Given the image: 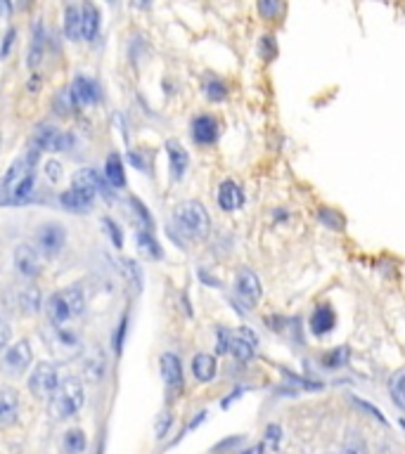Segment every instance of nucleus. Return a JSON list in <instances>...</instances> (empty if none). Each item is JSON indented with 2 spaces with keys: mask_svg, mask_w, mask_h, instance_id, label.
<instances>
[{
  "mask_svg": "<svg viewBox=\"0 0 405 454\" xmlns=\"http://www.w3.org/2000/svg\"><path fill=\"white\" fill-rule=\"evenodd\" d=\"M38 149H29L20 159L12 161V166L5 173L0 182V201L3 204H24L33 194L36 182V166H38Z\"/></svg>",
  "mask_w": 405,
  "mask_h": 454,
  "instance_id": "obj_1",
  "label": "nucleus"
},
{
  "mask_svg": "<svg viewBox=\"0 0 405 454\" xmlns=\"http://www.w3.org/2000/svg\"><path fill=\"white\" fill-rule=\"evenodd\" d=\"M83 310H86V296L79 286L57 291L45 301V315L52 327H62L71 318H79Z\"/></svg>",
  "mask_w": 405,
  "mask_h": 454,
  "instance_id": "obj_2",
  "label": "nucleus"
},
{
  "mask_svg": "<svg viewBox=\"0 0 405 454\" xmlns=\"http://www.w3.org/2000/svg\"><path fill=\"white\" fill-rule=\"evenodd\" d=\"M83 400H86V393H83V386L79 379H67L59 384V388L52 393L50 398V416L57 421H64V419H71L81 407H83Z\"/></svg>",
  "mask_w": 405,
  "mask_h": 454,
  "instance_id": "obj_3",
  "label": "nucleus"
},
{
  "mask_svg": "<svg viewBox=\"0 0 405 454\" xmlns=\"http://www.w3.org/2000/svg\"><path fill=\"white\" fill-rule=\"evenodd\" d=\"M174 223L190 239H204L208 235V227H211L206 208L199 201H183V204H178L174 211Z\"/></svg>",
  "mask_w": 405,
  "mask_h": 454,
  "instance_id": "obj_4",
  "label": "nucleus"
},
{
  "mask_svg": "<svg viewBox=\"0 0 405 454\" xmlns=\"http://www.w3.org/2000/svg\"><path fill=\"white\" fill-rule=\"evenodd\" d=\"M43 336H45L47 348L52 350V355H55L57 360L69 362L81 352V338L76 336L74 331H67L64 327L50 324L47 329H43Z\"/></svg>",
  "mask_w": 405,
  "mask_h": 454,
  "instance_id": "obj_5",
  "label": "nucleus"
},
{
  "mask_svg": "<svg viewBox=\"0 0 405 454\" xmlns=\"http://www.w3.org/2000/svg\"><path fill=\"white\" fill-rule=\"evenodd\" d=\"M59 372L55 364L50 362H38L33 367L31 376H29V391L33 393L36 398H52V393L59 388Z\"/></svg>",
  "mask_w": 405,
  "mask_h": 454,
  "instance_id": "obj_6",
  "label": "nucleus"
},
{
  "mask_svg": "<svg viewBox=\"0 0 405 454\" xmlns=\"http://www.w3.org/2000/svg\"><path fill=\"white\" fill-rule=\"evenodd\" d=\"M64 242H67V235H64V227L59 223H45L36 232V251L43 253L45 258H55L64 249Z\"/></svg>",
  "mask_w": 405,
  "mask_h": 454,
  "instance_id": "obj_7",
  "label": "nucleus"
},
{
  "mask_svg": "<svg viewBox=\"0 0 405 454\" xmlns=\"http://www.w3.org/2000/svg\"><path fill=\"white\" fill-rule=\"evenodd\" d=\"M74 145V137L69 133H62V130H57L55 125H38L33 133V149H52V152H64V149H69Z\"/></svg>",
  "mask_w": 405,
  "mask_h": 454,
  "instance_id": "obj_8",
  "label": "nucleus"
},
{
  "mask_svg": "<svg viewBox=\"0 0 405 454\" xmlns=\"http://www.w3.org/2000/svg\"><path fill=\"white\" fill-rule=\"evenodd\" d=\"M71 189L86 194L88 199H95L98 194H102V196L109 199V189H107V182L102 180V175H100V173L95 171V169H81L79 173H76Z\"/></svg>",
  "mask_w": 405,
  "mask_h": 454,
  "instance_id": "obj_9",
  "label": "nucleus"
},
{
  "mask_svg": "<svg viewBox=\"0 0 405 454\" xmlns=\"http://www.w3.org/2000/svg\"><path fill=\"white\" fill-rule=\"evenodd\" d=\"M235 291H237V296L242 298L244 306L254 308L256 303H259V298H261L259 274H256L254 270H249V267H242V270L237 272V277H235Z\"/></svg>",
  "mask_w": 405,
  "mask_h": 454,
  "instance_id": "obj_10",
  "label": "nucleus"
},
{
  "mask_svg": "<svg viewBox=\"0 0 405 454\" xmlns=\"http://www.w3.org/2000/svg\"><path fill=\"white\" fill-rule=\"evenodd\" d=\"M31 345H29V340H20V343H15L12 348L5 352L3 357V372L10 374V376H20L24 369L31 364Z\"/></svg>",
  "mask_w": 405,
  "mask_h": 454,
  "instance_id": "obj_11",
  "label": "nucleus"
},
{
  "mask_svg": "<svg viewBox=\"0 0 405 454\" xmlns=\"http://www.w3.org/2000/svg\"><path fill=\"white\" fill-rule=\"evenodd\" d=\"M254 348H256V336L249 329H240V331H228V343H225V350L232 352L240 362H249L254 357Z\"/></svg>",
  "mask_w": 405,
  "mask_h": 454,
  "instance_id": "obj_12",
  "label": "nucleus"
},
{
  "mask_svg": "<svg viewBox=\"0 0 405 454\" xmlns=\"http://www.w3.org/2000/svg\"><path fill=\"white\" fill-rule=\"evenodd\" d=\"M71 102L74 104H93L100 100V88L98 83L88 76H76L74 83H71Z\"/></svg>",
  "mask_w": 405,
  "mask_h": 454,
  "instance_id": "obj_13",
  "label": "nucleus"
},
{
  "mask_svg": "<svg viewBox=\"0 0 405 454\" xmlns=\"http://www.w3.org/2000/svg\"><path fill=\"white\" fill-rule=\"evenodd\" d=\"M15 267L17 272H22L24 277H36L40 272V258L36 246H29V244H22V246L15 249Z\"/></svg>",
  "mask_w": 405,
  "mask_h": 454,
  "instance_id": "obj_14",
  "label": "nucleus"
},
{
  "mask_svg": "<svg viewBox=\"0 0 405 454\" xmlns=\"http://www.w3.org/2000/svg\"><path fill=\"white\" fill-rule=\"evenodd\" d=\"M159 367H162V376H164L166 388H169V391H174V393L181 391V386H183V367H181V360H178V355H174V352H164Z\"/></svg>",
  "mask_w": 405,
  "mask_h": 454,
  "instance_id": "obj_15",
  "label": "nucleus"
},
{
  "mask_svg": "<svg viewBox=\"0 0 405 454\" xmlns=\"http://www.w3.org/2000/svg\"><path fill=\"white\" fill-rule=\"evenodd\" d=\"M20 416V398L12 388L0 391V428H8Z\"/></svg>",
  "mask_w": 405,
  "mask_h": 454,
  "instance_id": "obj_16",
  "label": "nucleus"
},
{
  "mask_svg": "<svg viewBox=\"0 0 405 454\" xmlns=\"http://www.w3.org/2000/svg\"><path fill=\"white\" fill-rule=\"evenodd\" d=\"M218 204L223 211H237L242 204H244V194H242V187L232 180H225L220 185L218 189Z\"/></svg>",
  "mask_w": 405,
  "mask_h": 454,
  "instance_id": "obj_17",
  "label": "nucleus"
},
{
  "mask_svg": "<svg viewBox=\"0 0 405 454\" xmlns=\"http://www.w3.org/2000/svg\"><path fill=\"white\" fill-rule=\"evenodd\" d=\"M192 137L199 145H211L218 137V123L213 116H197L192 121Z\"/></svg>",
  "mask_w": 405,
  "mask_h": 454,
  "instance_id": "obj_18",
  "label": "nucleus"
},
{
  "mask_svg": "<svg viewBox=\"0 0 405 454\" xmlns=\"http://www.w3.org/2000/svg\"><path fill=\"white\" fill-rule=\"evenodd\" d=\"M166 152H169V161H171V173H174L176 180H181L188 171V164H190V157L188 152L183 149V145L178 140H169L166 142Z\"/></svg>",
  "mask_w": 405,
  "mask_h": 454,
  "instance_id": "obj_19",
  "label": "nucleus"
},
{
  "mask_svg": "<svg viewBox=\"0 0 405 454\" xmlns=\"http://www.w3.org/2000/svg\"><path fill=\"white\" fill-rule=\"evenodd\" d=\"M64 33L69 40L83 38V17L81 8H76V5H67V10H64Z\"/></svg>",
  "mask_w": 405,
  "mask_h": 454,
  "instance_id": "obj_20",
  "label": "nucleus"
},
{
  "mask_svg": "<svg viewBox=\"0 0 405 454\" xmlns=\"http://www.w3.org/2000/svg\"><path fill=\"white\" fill-rule=\"evenodd\" d=\"M335 310H332L330 306H320L318 310L313 313V318H311V329L313 334H318V336H323V334L327 331H332L335 329Z\"/></svg>",
  "mask_w": 405,
  "mask_h": 454,
  "instance_id": "obj_21",
  "label": "nucleus"
},
{
  "mask_svg": "<svg viewBox=\"0 0 405 454\" xmlns=\"http://www.w3.org/2000/svg\"><path fill=\"white\" fill-rule=\"evenodd\" d=\"M17 308L22 310V313H38L40 310V291L36 289V286H24V289L17 291Z\"/></svg>",
  "mask_w": 405,
  "mask_h": 454,
  "instance_id": "obj_22",
  "label": "nucleus"
},
{
  "mask_svg": "<svg viewBox=\"0 0 405 454\" xmlns=\"http://www.w3.org/2000/svg\"><path fill=\"white\" fill-rule=\"evenodd\" d=\"M81 17H83V38L95 40V36L100 31V10L95 5L86 3L81 8Z\"/></svg>",
  "mask_w": 405,
  "mask_h": 454,
  "instance_id": "obj_23",
  "label": "nucleus"
},
{
  "mask_svg": "<svg viewBox=\"0 0 405 454\" xmlns=\"http://www.w3.org/2000/svg\"><path fill=\"white\" fill-rule=\"evenodd\" d=\"M59 201H62V206L67 208V211H74V213H88L91 211V204H93V199H88L86 194L76 192V189H67V192H62Z\"/></svg>",
  "mask_w": 405,
  "mask_h": 454,
  "instance_id": "obj_24",
  "label": "nucleus"
},
{
  "mask_svg": "<svg viewBox=\"0 0 405 454\" xmlns=\"http://www.w3.org/2000/svg\"><path fill=\"white\" fill-rule=\"evenodd\" d=\"M192 372L199 381L206 384V381H211L213 376H216V360H213L211 355H206V352H199L192 360Z\"/></svg>",
  "mask_w": 405,
  "mask_h": 454,
  "instance_id": "obj_25",
  "label": "nucleus"
},
{
  "mask_svg": "<svg viewBox=\"0 0 405 454\" xmlns=\"http://www.w3.org/2000/svg\"><path fill=\"white\" fill-rule=\"evenodd\" d=\"M86 445H88V440H86V433H83L81 428H69L62 438L64 454H83L86 452Z\"/></svg>",
  "mask_w": 405,
  "mask_h": 454,
  "instance_id": "obj_26",
  "label": "nucleus"
},
{
  "mask_svg": "<svg viewBox=\"0 0 405 454\" xmlns=\"http://www.w3.org/2000/svg\"><path fill=\"white\" fill-rule=\"evenodd\" d=\"M107 182H109L112 187H123V185H126L123 164L119 154H109V157H107Z\"/></svg>",
  "mask_w": 405,
  "mask_h": 454,
  "instance_id": "obj_27",
  "label": "nucleus"
},
{
  "mask_svg": "<svg viewBox=\"0 0 405 454\" xmlns=\"http://www.w3.org/2000/svg\"><path fill=\"white\" fill-rule=\"evenodd\" d=\"M43 26H40V22L33 26V38H31V47H29V67L36 69L40 64V59H43Z\"/></svg>",
  "mask_w": 405,
  "mask_h": 454,
  "instance_id": "obj_28",
  "label": "nucleus"
},
{
  "mask_svg": "<svg viewBox=\"0 0 405 454\" xmlns=\"http://www.w3.org/2000/svg\"><path fill=\"white\" fill-rule=\"evenodd\" d=\"M389 393H391V400H394L396 407L405 409V369H398V372L391 376Z\"/></svg>",
  "mask_w": 405,
  "mask_h": 454,
  "instance_id": "obj_29",
  "label": "nucleus"
},
{
  "mask_svg": "<svg viewBox=\"0 0 405 454\" xmlns=\"http://www.w3.org/2000/svg\"><path fill=\"white\" fill-rule=\"evenodd\" d=\"M138 246L140 253L147 256V258H162V249H159L157 239L152 237V232H138Z\"/></svg>",
  "mask_w": 405,
  "mask_h": 454,
  "instance_id": "obj_30",
  "label": "nucleus"
},
{
  "mask_svg": "<svg viewBox=\"0 0 405 454\" xmlns=\"http://www.w3.org/2000/svg\"><path fill=\"white\" fill-rule=\"evenodd\" d=\"M346 360H349V348H346V345H342V348L327 352V355L323 357V364H325V367H330V369H337V367H344Z\"/></svg>",
  "mask_w": 405,
  "mask_h": 454,
  "instance_id": "obj_31",
  "label": "nucleus"
},
{
  "mask_svg": "<svg viewBox=\"0 0 405 454\" xmlns=\"http://www.w3.org/2000/svg\"><path fill=\"white\" fill-rule=\"evenodd\" d=\"M121 270L126 272V277H128V282L130 284H135V289H142V274H140V267H138V263H133L130 258H123L121 260Z\"/></svg>",
  "mask_w": 405,
  "mask_h": 454,
  "instance_id": "obj_32",
  "label": "nucleus"
},
{
  "mask_svg": "<svg viewBox=\"0 0 405 454\" xmlns=\"http://www.w3.org/2000/svg\"><path fill=\"white\" fill-rule=\"evenodd\" d=\"M320 220L332 230H344V216L335 208H320Z\"/></svg>",
  "mask_w": 405,
  "mask_h": 454,
  "instance_id": "obj_33",
  "label": "nucleus"
},
{
  "mask_svg": "<svg viewBox=\"0 0 405 454\" xmlns=\"http://www.w3.org/2000/svg\"><path fill=\"white\" fill-rule=\"evenodd\" d=\"M204 91H206V97L213 100V102H220V100H225V95H228V88H225L223 83L216 81V79L208 81Z\"/></svg>",
  "mask_w": 405,
  "mask_h": 454,
  "instance_id": "obj_34",
  "label": "nucleus"
},
{
  "mask_svg": "<svg viewBox=\"0 0 405 454\" xmlns=\"http://www.w3.org/2000/svg\"><path fill=\"white\" fill-rule=\"evenodd\" d=\"M171 423H174V414H171V412H162L157 423H154V433H157V438H164V435L169 433Z\"/></svg>",
  "mask_w": 405,
  "mask_h": 454,
  "instance_id": "obj_35",
  "label": "nucleus"
},
{
  "mask_svg": "<svg viewBox=\"0 0 405 454\" xmlns=\"http://www.w3.org/2000/svg\"><path fill=\"white\" fill-rule=\"evenodd\" d=\"M342 454H367V452H365V445H362V440L353 433V435L349 438V443L344 445Z\"/></svg>",
  "mask_w": 405,
  "mask_h": 454,
  "instance_id": "obj_36",
  "label": "nucleus"
},
{
  "mask_svg": "<svg viewBox=\"0 0 405 454\" xmlns=\"http://www.w3.org/2000/svg\"><path fill=\"white\" fill-rule=\"evenodd\" d=\"M102 223L107 225V232H109V237H112V242H114V246L121 249V246H123V237H121V230L116 227V223H112L109 218H105Z\"/></svg>",
  "mask_w": 405,
  "mask_h": 454,
  "instance_id": "obj_37",
  "label": "nucleus"
},
{
  "mask_svg": "<svg viewBox=\"0 0 405 454\" xmlns=\"http://www.w3.org/2000/svg\"><path fill=\"white\" fill-rule=\"evenodd\" d=\"M266 440L270 443L273 447L280 445V440H282V428L277 426V423H270V426L266 428Z\"/></svg>",
  "mask_w": 405,
  "mask_h": 454,
  "instance_id": "obj_38",
  "label": "nucleus"
},
{
  "mask_svg": "<svg viewBox=\"0 0 405 454\" xmlns=\"http://www.w3.org/2000/svg\"><path fill=\"white\" fill-rule=\"evenodd\" d=\"M353 402H356V405H358V407H360V409H365V412H370V414H372V416H374V419H377L379 423H386V419H384V416H382V412H379L377 407H372V405H370V402H365V400H360V398H353Z\"/></svg>",
  "mask_w": 405,
  "mask_h": 454,
  "instance_id": "obj_39",
  "label": "nucleus"
},
{
  "mask_svg": "<svg viewBox=\"0 0 405 454\" xmlns=\"http://www.w3.org/2000/svg\"><path fill=\"white\" fill-rule=\"evenodd\" d=\"M259 10H261V15H263V17H275L277 12L282 10V5H280V3H266V0H263V3H259Z\"/></svg>",
  "mask_w": 405,
  "mask_h": 454,
  "instance_id": "obj_40",
  "label": "nucleus"
},
{
  "mask_svg": "<svg viewBox=\"0 0 405 454\" xmlns=\"http://www.w3.org/2000/svg\"><path fill=\"white\" fill-rule=\"evenodd\" d=\"M45 171H47V178H50L52 182H57L59 178H62V166H59L57 161H47V164H45Z\"/></svg>",
  "mask_w": 405,
  "mask_h": 454,
  "instance_id": "obj_41",
  "label": "nucleus"
},
{
  "mask_svg": "<svg viewBox=\"0 0 405 454\" xmlns=\"http://www.w3.org/2000/svg\"><path fill=\"white\" fill-rule=\"evenodd\" d=\"M126 327H128V318H126V315H123V318H121V324H119V331H116V336H114V345H116V352L121 350L123 336H126Z\"/></svg>",
  "mask_w": 405,
  "mask_h": 454,
  "instance_id": "obj_42",
  "label": "nucleus"
},
{
  "mask_svg": "<svg viewBox=\"0 0 405 454\" xmlns=\"http://www.w3.org/2000/svg\"><path fill=\"white\" fill-rule=\"evenodd\" d=\"M10 336H12L10 324H8V322H5L3 318H0V350H3L5 345L10 343Z\"/></svg>",
  "mask_w": 405,
  "mask_h": 454,
  "instance_id": "obj_43",
  "label": "nucleus"
},
{
  "mask_svg": "<svg viewBox=\"0 0 405 454\" xmlns=\"http://www.w3.org/2000/svg\"><path fill=\"white\" fill-rule=\"evenodd\" d=\"M263 52H266V59H273L275 57V47H273V40H270V36H263Z\"/></svg>",
  "mask_w": 405,
  "mask_h": 454,
  "instance_id": "obj_44",
  "label": "nucleus"
},
{
  "mask_svg": "<svg viewBox=\"0 0 405 454\" xmlns=\"http://www.w3.org/2000/svg\"><path fill=\"white\" fill-rule=\"evenodd\" d=\"M12 38H15V29H10V31L5 33V43H3V50H0V57L8 55V50H10V45H12Z\"/></svg>",
  "mask_w": 405,
  "mask_h": 454,
  "instance_id": "obj_45",
  "label": "nucleus"
},
{
  "mask_svg": "<svg viewBox=\"0 0 405 454\" xmlns=\"http://www.w3.org/2000/svg\"><path fill=\"white\" fill-rule=\"evenodd\" d=\"M237 454H263V445H252V447H247V450H242Z\"/></svg>",
  "mask_w": 405,
  "mask_h": 454,
  "instance_id": "obj_46",
  "label": "nucleus"
},
{
  "mask_svg": "<svg viewBox=\"0 0 405 454\" xmlns=\"http://www.w3.org/2000/svg\"><path fill=\"white\" fill-rule=\"evenodd\" d=\"M10 12V3H3V0H0V15H8Z\"/></svg>",
  "mask_w": 405,
  "mask_h": 454,
  "instance_id": "obj_47",
  "label": "nucleus"
}]
</instances>
